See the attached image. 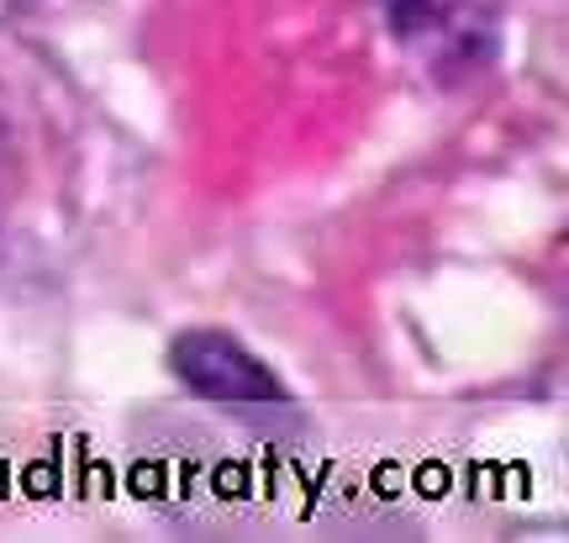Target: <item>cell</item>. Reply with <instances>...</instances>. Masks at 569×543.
<instances>
[{"label":"cell","instance_id":"1","mask_svg":"<svg viewBox=\"0 0 569 543\" xmlns=\"http://www.w3.org/2000/svg\"><path fill=\"white\" fill-rule=\"evenodd\" d=\"M386 27L438 85H465L501 53L507 0H386Z\"/></svg>","mask_w":569,"mask_h":543},{"label":"cell","instance_id":"2","mask_svg":"<svg viewBox=\"0 0 569 543\" xmlns=\"http://www.w3.org/2000/svg\"><path fill=\"white\" fill-rule=\"evenodd\" d=\"M169 375H174L190 396L217 402V406L290 402L280 369L264 364L238 333H227V327H184V333H174V343H169Z\"/></svg>","mask_w":569,"mask_h":543}]
</instances>
